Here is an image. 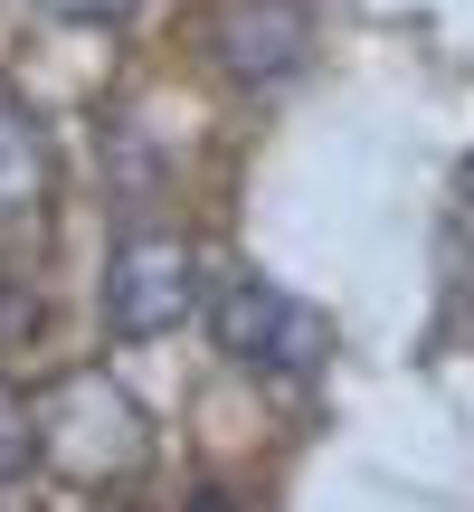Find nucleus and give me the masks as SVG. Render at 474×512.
<instances>
[{"label": "nucleus", "instance_id": "obj_2", "mask_svg": "<svg viewBox=\"0 0 474 512\" xmlns=\"http://www.w3.org/2000/svg\"><path fill=\"white\" fill-rule=\"evenodd\" d=\"M209 332H219V351L237 370L285 380V389L332 361V313L304 304V294H285V285H266V275H228L219 304H209Z\"/></svg>", "mask_w": 474, "mask_h": 512}, {"label": "nucleus", "instance_id": "obj_1", "mask_svg": "<svg viewBox=\"0 0 474 512\" xmlns=\"http://www.w3.org/2000/svg\"><path fill=\"white\" fill-rule=\"evenodd\" d=\"M38 456L76 484H124L152 465V427L105 370H67L38 389Z\"/></svg>", "mask_w": 474, "mask_h": 512}, {"label": "nucleus", "instance_id": "obj_8", "mask_svg": "<svg viewBox=\"0 0 474 512\" xmlns=\"http://www.w3.org/2000/svg\"><path fill=\"white\" fill-rule=\"evenodd\" d=\"M38 10H48V19H124L133 0H38Z\"/></svg>", "mask_w": 474, "mask_h": 512}, {"label": "nucleus", "instance_id": "obj_7", "mask_svg": "<svg viewBox=\"0 0 474 512\" xmlns=\"http://www.w3.org/2000/svg\"><path fill=\"white\" fill-rule=\"evenodd\" d=\"M29 323H38V294L0 275V351H19V342H29Z\"/></svg>", "mask_w": 474, "mask_h": 512}, {"label": "nucleus", "instance_id": "obj_4", "mask_svg": "<svg viewBox=\"0 0 474 512\" xmlns=\"http://www.w3.org/2000/svg\"><path fill=\"white\" fill-rule=\"evenodd\" d=\"M209 57H219L228 86L266 95V86H285V76H304L313 10H304V0H228V10L209 19Z\"/></svg>", "mask_w": 474, "mask_h": 512}, {"label": "nucleus", "instance_id": "obj_5", "mask_svg": "<svg viewBox=\"0 0 474 512\" xmlns=\"http://www.w3.org/2000/svg\"><path fill=\"white\" fill-rule=\"evenodd\" d=\"M38 209H48V133H38L29 95L0 86V238L38 228Z\"/></svg>", "mask_w": 474, "mask_h": 512}, {"label": "nucleus", "instance_id": "obj_6", "mask_svg": "<svg viewBox=\"0 0 474 512\" xmlns=\"http://www.w3.org/2000/svg\"><path fill=\"white\" fill-rule=\"evenodd\" d=\"M29 456H38V399L0 380V484H10V475H19Z\"/></svg>", "mask_w": 474, "mask_h": 512}, {"label": "nucleus", "instance_id": "obj_9", "mask_svg": "<svg viewBox=\"0 0 474 512\" xmlns=\"http://www.w3.org/2000/svg\"><path fill=\"white\" fill-rule=\"evenodd\" d=\"M95 512H133V503H95Z\"/></svg>", "mask_w": 474, "mask_h": 512}, {"label": "nucleus", "instance_id": "obj_3", "mask_svg": "<svg viewBox=\"0 0 474 512\" xmlns=\"http://www.w3.org/2000/svg\"><path fill=\"white\" fill-rule=\"evenodd\" d=\"M95 313H105L114 342H162L200 313V256L171 228H133L124 247L105 256V285H95Z\"/></svg>", "mask_w": 474, "mask_h": 512}]
</instances>
